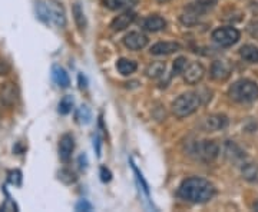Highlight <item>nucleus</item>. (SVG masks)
Listing matches in <instances>:
<instances>
[{
  "label": "nucleus",
  "mask_w": 258,
  "mask_h": 212,
  "mask_svg": "<svg viewBox=\"0 0 258 212\" xmlns=\"http://www.w3.org/2000/svg\"><path fill=\"white\" fill-rule=\"evenodd\" d=\"M247 32L249 33V36L258 39V20H252L249 22L248 26H247Z\"/></svg>",
  "instance_id": "obj_32"
},
{
  "label": "nucleus",
  "mask_w": 258,
  "mask_h": 212,
  "mask_svg": "<svg viewBox=\"0 0 258 212\" xmlns=\"http://www.w3.org/2000/svg\"><path fill=\"white\" fill-rule=\"evenodd\" d=\"M72 13H74V19L76 26L81 29V30H85L88 22H86V18H85V13H83V9L81 8L79 3H75L74 8H72Z\"/></svg>",
  "instance_id": "obj_23"
},
{
  "label": "nucleus",
  "mask_w": 258,
  "mask_h": 212,
  "mask_svg": "<svg viewBox=\"0 0 258 212\" xmlns=\"http://www.w3.org/2000/svg\"><path fill=\"white\" fill-rule=\"evenodd\" d=\"M188 60H186V57H184V56H179L178 59H175V62H174V66H172V72H174V75H181L184 74L185 67H186V63Z\"/></svg>",
  "instance_id": "obj_28"
},
{
  "label": "nucleus",
  "mask_w": 258,
  "mask_h": 212,
  "mask_svg": "<svg viewBox=\"0 0 258 212\" xmlns=\"http://www.w3.org/2000/svg\"><path fill=\"white\" fill-rule=\"evenodd\" d=\"M220 154V147L215 140H197L188 147V155L201 162H212Z\"/></svg>",
  "instance_id": "obj_4"
},
{
  "label": "nucleus",
  "mask_w": 258,
  "mask_h": 212,
  "mask_svg": "<svg viewBox=\"0 0 258 212\" xmlns=\"http://www.w3.org/2000/svg\"><path fill=\"white\" fill-rule=\"evenodd\" d=\"M52 78H53V82L59 86V88H68L71 85V79H69V75L66 74L62 66L55 65L52 67Z\"/></svg>",
  "instance_id": "obj_15"
},
{
  "label": "nucleus",
  "mask_w": 258,
  "mask_h": 212,
  "mask_svg": "<svg viewBox=\"0 0 258 212\" xmlns=\"http://www.w3.org/2000/svg\"><path fill=\"white\" fill-rule=\"evenodd\" d=\"M225 157L230 158L231 161H240V159L245 157V154L242 152V149L238 145H235L234 142L228 140L225 144Z\"/></svg>",
  "instance_id": "obj_20"
},
{
  "label": "nucleus",
  "mask_w": 258,
  "mask_h": 212,
  "mask_svg": "<svg viewBox=\"0 0 258 212\" xmlns=\"http://www.w3.org/2000/svg\"><path fill=\"white\" fill-rule=\"evenodd\" d=\"M103 6L109 10H126L138 3V0H102Z\"/></svg>",
  "instance_id": "obj_17"
},
{
  "label": "nucleus",
  "mask_w": 258,
  "mask_h": 212,
  "mask_svg": "<svg viewBox=\"0 0 258 212\" xmlns=\"http://www.w3.org/2000/svg\"><path fill=\"white\" fill-rule=\"evenodd\" d=\"M8 181H9V184L15 185V186H20V185H22V181H23L22 172H20L19 169L9 171V174H8Z\"/></svg>",
  "instance_id": "obj_29"
},
{
  "label": "nucleus",
  "mask_w": 258,
  "mask_h": 212,
  "mask_svg": "<svg viewBox=\"0 0 258 212\" xmlns=\"http://www.w3.org/2000/svg\"><path fill=\"white\" fill-rule=\"evenodd\" d=\"M78 162H79V168H81L82 171H86V168H88V158H86V155H85V154L79 157Z\"/></svg>",
  "instance_id": "obj_37"
},
{
  "label": "nucleus",
  "mask_w": 258,
  "mask_h": 212,
  "mask_svg": "<svg viewBox=\"0 0 258 212\" xmlns=\"http://www.w3.org/2000/svg\"><path fill=\"white\" fill-rule=\"evenodd\" d=\"M0 211L3 212H9V211H19V206H18V203L15 202L12 198H9L8 196V199L5 201V202L2 203V206H0Z\"/></svg>",
  "instance_id": "obj_31"
},
{
  "label": "nucleus",
  "mask_w": 258,
  "mask_h": 212,
  "mask_svg": "<svg viewBox=\"0 0 258 212\" xmlns=\"http://www.w3.org/2000/svg\"><path fill=\"white\" fill-rule=\"evenodd\" d=\"M165 67L164 62H152L151 65H148L145 74L149 79H158L165 74Z\"/></svg>",
  "instance_id": "obj_21"
},
{
  "label": "nucleus",
  "mask_w": 258,
  "mask_h": 212,
  "mask_svg": "<svg viewBox=\"0 0 258 212\" xmlns=\"http://www.w3.org/2000/svg\"><path fill=\"white\" fill-rule=\"evenodd\" d=\"M76 211H92V205L88 202V201H85V199H82V201H79V202L76 203Z\"/></svg>",
  "instance_id": "obj_35"
},
{
  "label": "nucleus",
  "mask_w": 258,
  "mask_h": 212,
  "mask_svg": "<svg viewBox=\"0 0 258 212\" xmlns=\"http://www.w3.org/2000/svg\"><path fill=\"white\" fill-rule=\"evenodd\" d=\"M252 208H254V211H257L258 212V201L254 205H252Z\"/></svg>",
  "instance_id": "obj_40"
},
{
  "label": "nucleus",
  "mask_w": 258,
  "mask_h": 212,
  "mask_svg": "<svg viewBox=\"0 0 258 212\" xmlns=\"http://www.w3.org/2000/svg\"><path fill=\"white\" fill-rule=\"evenodd\" d=\"M75 118H76V122L81 123V125H88L91 119H92V112L91 109L86 106V105H82L76 109V113H75Z\"/></svg>",
  "instance_id": "obj_22"
},
{
  "label": "nucleus",
  "mask_w": 258,
  "mask_h": 212,
  "mask_svg": "<svg viewBox=\"0 0 258 212\" xmlns=\"http://www.w3.org/2000/svg\"><path fill=\"white\" fill-rule=\"evenodd\" d=\"M46 5L47 9H49V15H50V20L55 23L56 26L64 28L66 26V15H64L62 3L59 0H47Z\"/></svg>",
  "instance_id": "obj_7"
},
{
  "label": "nucleus",
  "mask_w": 258,
  "mask_h": 212,
  "mask_svg": "<svg viewBox=\"0 0 258 212\" xmlns=\"http://www.w3.org/2000/svg\"><path fill=\"white\" fill-rule=\"evenodd\" d=\"M95 145H96V155L101 157V138H99V135H96V142H95Z\"/></svg>",
  "instance_id": "obj_39"
},
{
  "label": "nucleus",
  "mask_w": 258,
  "mask_h": 212,
  "mask_svg": "<svg viewBox=\"0 0 258 212\" xmlns=\"http://www.w3.org/2000/svg\"><path fill=\"white\" fill-rule=\"evenodd\" d=\"M240 56L248 63H258V47L254 45H244L240 49Z\"/></svg>",
  "instance_id": "obj_18"
},
{
  "label": "nucleus",
  "mask_w": 258,
  "mask_h": 212,
  "mask_svg": "<svg viewBox=\"0 0 258 212\" xmlns=\"http://www.w3.org/2000/svg\"><path fill=\"white\" fill-rule=\"evenodd\" d=\"M159 3H166V2H169V0H157Z\"/></svg>",
  "instance_id": "obj_41"
},
{
  "label": "nucleus",
  "mask_w": 258,
  "mask_h": 212,
  "mask_svg": "<svg viewBox=\"0 0 258 212\" xmlns=\"http://www.w3.org/2000/svg\"><path fill=\"white\" fill-rule=\"evenodd\" d=\"M201 105V96L200 93L186 92L178 96L175 101L172 102V113L176 118L182 119L186 116H191L192 113L198 111Z\"/></svg>",
  "instance_id": "obj_2"
},
{
  "label": "nucleus",
  "mask_w": 258,
  "mask_h": 212,
  "mask_svg": "<svg viewBox=\"0 0 258 212\" xmlns=\"http://www.w3.org/2000/svg\"><path fill=\"white\" fill-rule=\"evenodd\" d=\"M123 45L131 50H141L148 45V37L141 32H131L123 37Z\"/></svg>",
  "instance_id": "obj_11"
},
{
  "label": "nucleus",
  "mask_w": 258,
  "mask_h": 212,
  "mask_svg": "<svg viewBox=\"0 0 258 212\" xmlns=\"http://www.w3.org/2000/svg\"><path fill=\"white\" fill-rule=\"evenodd\" d=\"M228 126V118L222 113H214L207 116L203 122V128L210 132H215V130H222Z\"/></svg>",
  "instance_id": "obj_8"
},
{
  "label": "nucleus",
  "mask_w": 258,
  "mask_h": 212,
  "mask_svg": "<svg viewBox=\"0 0 258 212\" xmlns=\"http://www.w3.org/2000/svg\"><path fill=\"white\" fill-rule=\"evenodd\" d=\"M75 149V139L71 133H64L59 140V158L62 162H69Z\"/></svg>",
  "instance_id": "obj_10"
},
{
  "label": "nucleus",
  "mask_w": 258,
  "mask_h": 212,
  "mask_svg": "<svg viewBox=\"0 0 258 212\" xmlns=\"http://www.w3.org/2000/svg\"><path fill=\"white\" fill-rule=\"evenodd\" d=\"M182 75H184V81L188 85H197L203 81L204 75H205V67L200 62H192V63L186 65Z\"/></svg>",
  "instance_id": "obj_6"
},
{
  "label": "nucleus",
  "mask_w": 258,
  "mask_h": 212,
  "mask_svg": "<svg viewBox=\"0 0 258 212\" xmlns=\"http://www.w3.org/2000/svg\"><path fill=\"white\" fill-rule=\"evenodd\" d=\"M212 40L221 47H230L235 45L240 40V30L232 26H224V28L215 29L212 32Z\"/></svg>",
  "instance_id": "obj_5"
},
{
  "label": "nucleus",
  "mask_w": 258,
  "mask_h": 212,
  "mask_svg": "<svg viewBox=\"0 0 258 212\" xmlns=\"http://www.w3.org/2000/svg\"><path fill=\"white\" fill-rule=\"evenodd\" d=\"M99 175H101L102 182H109L112 179V172L106 168V166H101L99 169Z\"/></svg>",
  "instance_id": "obj_33"
},
{
  "label": "nucleus",
  "mask_w": 258,
  "mask_h": 212,
  "mask_svg": "<svg viewBox=\"0 0 258 212\" xmlns=\"http://www.w3.org/2000/svg\"><path fill=\"white\" fill-rule=\"evenodd\" d=\"M210 75L214 81L217 82H224L231 76V66L225 60H215L212 62Z\"/></svg>",
  "instance_id": "obj_9"
},
{
  "label": "nucleus",
  "mask_w": 258,
  "mask_h": 212,
  "mask_svg": "<svg viewBox=\"0 0 258 212\" xmlns=\"http://www.w3.org/2000/svg\"><path fill=\"white\" fill-rule=\"evenodd\" d=\"M78 81H79V88L81 89H86L88 88V79H86V76L83 74H79L78 76Z\"/></svg>",
  "instance_id": "obj_38"
},
{
  "label": "nucleus",
  "mask_w": 258,
  "mask_h": 212,
  "mask_svg": "<svg viewBox=\"0 0 258 212\" xmlns=\"http://www.w3.org/2000/svg\"><path fill=\"white\" fill-rule=\"evenodd\" d=\"M18 99V88H16V85L15 83H3L2 86H0V101L2 103H5V105H13L15 102Z\"/></svg>",
  "instance_id": "obj_14"
},
{
  "label": "nucleus",
  "mask_w": 258,
  "mask_h": 212,
  "mask_svg": "<svg viewBox=\"0 0 258 212\" xmlns=\"http://www.w3.org/2000/svg\"><path fill=\"white\" fill-rule=\"evenodd\" d=\"M57 178H59V181H62V182L66 185L75 184V182L78 181L76 174H75L74 171H71V169H60V171L57 172Z\"/></svg>",
  "instance_id": "obj_27"
},
{
  "label": "nucleus",
  "mask_w": 258,
  "mask_h": 212,
  "mask_svg": "<svg viewBox=\"0 0 258 212\" xmlns=\"http://www.w3.org/2000/svg\"><path fill=\"white\" fill-rule=\"evenodd\" d=\"M232 101L240 103H249L258 99V85L249 79H240L234 83L228 91Z\"/></svg>",
  "instance_id": "obj_3"
},
{
  "label": "nucleus",
  "mask_w": 258,
  "mask_h": 212,
  "mask_svg": "<svg viewBox=\"0 0 258 212\" xmlns=\"http://www.w3.org/2000/svg\"><path fill=\"white\" fill-rule=\"evenodd\" d=\"M35 9H36L37 18L47 25L50 22V15H49V9H47L46 3L42 2V0H37L36 3H35Z\"/></svg>",
  "instance_id": "obj_24"
},
{
  "label": "nucleus",
  "mask_w": 258,
  "mask_h": 212,
  "mask_svg": "<svg viewBox=\"0 0 258 212\" xmlns=\"http://www.w3.org/2000/svg\"><path fill=\"white\" fill-rule=\"evenodd\" d=\"M179 19H181V22H182L184 25H186V26H192V25H195V23L198 22L200 16L194 15V13H191V12H185L184 15H182Z\"/></svg>",
  "instance_id": "obj_30"
},
{
  "label": "nucleus",
  "mask_w": 258,
  "mask_h": 212,
  "mask_svg": "<svg viewBox=\"0 0 258 212\" xmlns=\"http://www.w3.org/2000/svg\"><path fill=\"white\" fill-rule=\"evenodd\" d=\"M116 67H118V70H119L120 75L129 76V75H132L137 69H138V65H137L135 60H131V59L122 57V59H119V60L116 62Z\"/></svg>",
  "instance_id": "obj_19"
},
{
  "label": "nucleus",
  "mask_w": 258,
  "mask_h": 212,
  "mask_svg": "<svg viewBox=\"0 0 258 212\" xmlns=\"http://www.w3.org/2000/svg\"><path fill=\"white\" fill-rule=\"evenodd\" d=\"M135 18H137L135 12H132L131 9H126L123 13H120L119 16H116V18L112 20L111 29L113 32H122V30H125L135 20Z\"/></svg>",
  "instance_id": "obj_12"
},
{
  "label": "nucleus",
  "mask_w": 258,
  "mask_h": 212,
  "mask_svg": "<svg viewBox=\"0 0 258 212\" xmlns=\"http://www.w3.org/2000/svg\"><path fill=\"white\" fill-rule=\"evenodd\" d=\"M178 196L184 201L192 203H205L215 195L214 185L200 176H192L185 179L178 188Z\"/></svg>",
  "instance_id": "obj_1"
},
{
  "label": "nucleus",
  "mask_w": 258,
  "mask_h": 212,
  "mask_svg": "<svg viewBox=\"0 0 258 212\" xmlns=\"http://www.w3.org/2000/svg\"><path fill=\"white\" fill-rule=\"evenodd\" d=\"M241 174L247 181H255L258 178V166L254 164H245L241 168Z\"/></svg>",
  "instance_id": "obj_25"
},
{
  "label": "nucleus",
  "mask_w": 258,
  "mask_h": 212,
  "mask_svg": "<svg viewBox=\"0 0 258 212\" xmlns=\"http://www.w3.org/2000/svg\"><path fill=\"white\" fill-rule=\"evenodd\" d=\"M10 70V66L8 65L6 60H2L0 59V75H8Z\"/></svg>",
  "instance_id": "obj_36"
},
{
  "label": "nucleus",
  "mask_w": 258,
  "mask_h": 212,
  "mask_svg": "<svg viewBox=\"0 0 258 212\" xmlns=\"http://www.w3.org/2000/svg\"><path fill=\"white\" fill-rule=\"evenodd\" d=\"M132 168H134V172H135V174H137V176H138V181H139V182H141V184H142V188H144V191L147 192V195H149V188H148V184H147V182H145V179H144V176H142V174L139 172L138 168L134 165V164H132Z\"/></svg>",
  "instance_id": "obj_34"
},
{
  "label": "nucleus",
  "mask_w": 258,
  "mask_h": 212,
  "mask_svg": "<svg viewBox=\"0 0 258 212\" xmlns=\"http://www.w3.org/2000/svg\"><path fill=\"white\" fill-rule=\"evenodd\" d=\"M165 19L158 16V15H152V16L145 19V22H144V29L148 32H159V30L165 29Z\"/></svg>",
  "instance_id": "obj_16"
},
{
  "label": "nucleus",
  "mask_w": 258,
  "mask_h": 212,
  "mask_svg": "<svg viewBox=\"0 0 258 212\" xmlns=\"http://www.w3.org/2000/svg\"><path fill=\"white\" fill-rule=\"evenodd\" d=\"M181 50V45L176 43V42H158L154 46L151 47V55L155 56H166L172 55L175 52Z\"/></svg>",
  "instance_id": "obj_13"
},
{
  "label": "nucleus",
  "mask_w": 258,
  "mask_h": 212,
  "mask_svg": "<svg viewBox=\"0 0 258 212\" xmlns=\"http://www.w3.org/2000/svg\"><path fill=\"white\" fill-rule=\"evenodd\" d=\"M72 108H74V98L71 96V95H66L63 96L60 102H59V106H57V112L60 113V115H68L69 112L72 111Z\"/></svg>",
  "instance_id": "obj_26"
}]
</instances>
